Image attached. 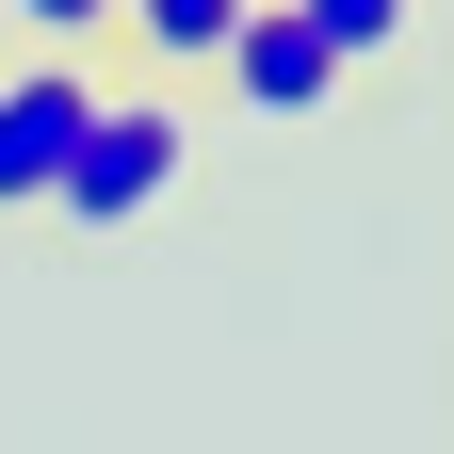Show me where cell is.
<instances>
[{"instance_id":"obj_5","label":"cell","mask_w":454,"mask_h":454,"mask_svg":"<svg viewBox=\"0 0 454 454\" xmlns=\"http://www.w3.org/2000/svg\"><path fill=\"white\" fill-rule=\"evenodd\" d=\"M293 17H309V33L340 49V82H357V66H389V49L422 33V0H293Z\"/></svg>"},{"instance_id":"obj_3","label":"cell","mask_w":454,"mask_h":454,"mask_svg":"<svg viewBox=\"0 0 454 454\" xmlns=\"http://www.w3.org/2000/svg\"><path fill=\"white\" fill-rule=\"evenodd\" d=\"M227 98H244V114H325V98H340V49L293 17V0H244V33H227Z\"/></svg>"},{"instance_id":"obj_4","label":"cell","mask_w":454,"mask_h":454,"mask_svg":"<svg viewBox=\"0 0 454 454\" xmlns=\"http://www.w3.org/2000/svg\"><path fill=\"white\" fill-rule=\"evenodd\" d=\"M114 33H130V49H162V66H227L244 0H114Z\"/></svg>"},{"instance_id":"obj_1","label":"cell","mask_w":454,"mask_h":454,"mask_svg":"<svg viewBox=\"0 0 454 454\" xmlns=\"http://www.w3.org/2000/svg\"><path fill=\"white\" fill-rule=\"evenodd\" d=\"M179 162H195V130H179V98H98L82 114V146H66V227H130V211H162L179 195Z\"/></svg>"},{"instance_id":"obj_2","label":"cell","mask_w":454,"mask_h":454,"mask_svg":"<svg viewBox=\"0 0 454 454\" xmlns=\"http://www.w3.org/2000/svg\"><path fill=\"white\" fill-rule=\"evenodd\" d=\"M98 98L114 82L82 66V49H33V66L0 82V211H49V195H66V146H82Z\"/></svg>"},{"instance_id":"obj_6","label":"cell","mask_w":454,"mask_h":454,"mask_svg":"<svg viewBox=\"0 0 454 454\" xmlns=\"http://www.w3.org/2000/svg\"><path fill=\"white\" fill-rule=\"evenodd\" d=\"M0 17H17L33 49H82V33H114V0H0Z\"/></svg>"}]
</instances>
